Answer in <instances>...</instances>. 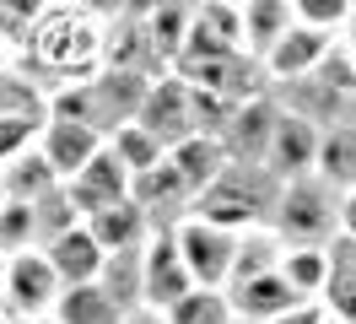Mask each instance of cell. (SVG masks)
Wrapping results in <instances>:
<instances>
[{
    "label": "cell",
    "instance_id": "cell-5",
    "mask_svg": "<svg viewBox=\"0 0 356 324\" xmlns=\"http://www.w3.org/2000/svg\"><path fill=\"white\" fill-rule=\"evenodd\" d=\"M60 276L49 265L44 249H22V254L6 259V298H0V314L6 319H49L54 302H60Z\"/></svg>",
    "mask_w": 356,
    "mask_h": 324
},
{
    "label": "cell",
    "instance_id": "cell-47",
    "mask_svg": "<svg viewBox=\"0 0 356 324\" xmlns=\"http://www.w3.org/2000/svg\"><path fill=\"white\" fill-rule=\"evenodd\" d=\"M0 206H6V190H0Z\"/></svg>",
    "mask_w": 356,
    "mask_h": 324
},
{
    "label": "cell",
    "instance_id": "cell-46",
    "mask_svg": "<svg viewBox=\"0 0 356 324\" xmlns=\"http://www.w3.org/2000/svg\"><path fill=\"white\" fill-rule=\"evenodd\" d=\"M232 324H254V319H232Z\"/></svg>",
    "mask_w": 356,
    "mask_h": 324
},
{
    "label": "cell",
    "instance_id": "cell-24",
    "mask_svg": "<svg viewBox=\"0 0 356 324\" xmlns=\"http://www.w3.org/2000/svg\"><path fill=\"white\" fill-rule=\"evenodd\" d=\"M0 190H6V200L38 206L49 190H60V178H54V168H49V157L33 146V151H22L17 162H6V168H0Z\"/></svg>",
    "mask_w": 356,
    "mask_h": 324
},
{
    "label": "cell",
    "instance_id": "cell-43",
    "mask_svg": "<svg viewBox=\"0 0 356 324\" xmlns=\"http://www.w3.org/2000/svg\"><path fill=\"white\" fill-rule=\"evenodd\" d=\"M0 324H54V319H0Z\"/></svg>",
    "mask_w": 356,
    "mask_h": 324
},
{
    "label": "cell",
    "instance_id": "cell-8",
    "mask_svg": "<svg viewBox=\"0 0 356 324\" xmlns=\"http://www.w3.org/2000/svg\"><path fill=\"white\" fill-rule=\"evenodd\" d=\"M184 292H195V281H189V265H184V254H178L173 233L162 227V233H152L146 249H140V308L168 314Z\"/></svg>",
    "mask_w": 356,
    "mask_h": 324
},
{
    "label": "cell",
    "instance_id": "cell-31",
    "mask_svg": "<svg viewBox=\"0 0 356 324\" xmlns=\"http://www.w3.org/2000/svg\"><path fill=\"white\" fill-rule=\"evenodd\" d=\"M22 249H38V216L22 200H6L0 206V254H22Z\"/></svg>",
    "mask_w": 356,
    "mask_h": 324
},
{
    "label": "cell",
    "instance_id": "cell-34",
    "mask_svg": "<svg viewBox=\"0 0 356 324\" xmlns=\"http://www.w3.org/2000/svg\"><path fill=\"white\" fill-rule=\"evenodd\" d=\"M33 216H38V249H44L49 238H60V233H70V227H81V211L70 206L65 184H60V190H49L44 200L33 206Z\"/></svg>",
    "mask_w": 356,
    "mask_h": 324
},
{
    "label": "cell",
    "instance_id": "cell-38",
    "mask_svg": "<svg viewBox=\"0 0 356 324\" xmlns=\"http://www.w3.org/2000/svg\"><path fill=\"white\" fill-rule=\"evenodd\" d=\"M270 324H330V314H324V302H297L291 314H281V319Z\"/></svg>",
    "mask_w": 356,
    "mask_h": 324
},
{
    "label": "cell",
    "instance_id": "cell-14",
    "mask_svg": "<svg viewBox=\"0 0 356 324\" xmlns=\"http://www.w3.org/2000/svg\"><path fill=\"white\" fill-rule=\"evenodd\" d=\"M334 43H340V33H318V27H302V22H297L286 38H281V43L265 54L270 92H275V86H286V82H302V76H313Z\"/></svg>",
    "mask_w": 356,
    "mask_h": 324
},
{
    "label": "cell",
    "instance_id": "cell-42",
    "mask_svg": "<svg viewBox=\"0 0 356 324\" xmlns=\"http://www.w3.org/2000/svg\"><path fill=\"white\" fill-rule=\"evenodd\" d=\"M340 43L351 49V60H356V11H351V22H346V33H340Z\"/></svg>",
    "mask_w": 356,
    "mask_h": 324
},
{
    "label": "cell",
    "instance_id": "cell-41",
    "mask_svg": "<svg viewBox=\"0 0 356 324\" xmlns=\"http://www.w3.org/2000/svg\"><path fill=\"white\" fill-rule=\"evenodd\" d=\"M124 324H168V319H162L156 308H135V314H130V319H124Z\"/></svg>",
    "mask_w": 356,
    "mask_h": 324
},
{
    "label": "cell",
    "instance_id": "cell-3",
    "mask_svg": "<svg viewBox=\"0 0 356 324\" xmlns=\"http://www.w3.org/2000/svg\"><path fill=\"white\" fill-rule=\"evenodd\" d=\"M270 227L281 233V243H330L340 233V190H330L324 178H291V184H281Z\"/></svg>",
    "mask_w": 356,
    "mask_h": 324
},
{
    "label": "cell",
    "instance_id": "cell-21",
    "mask_svg": "<svg viewBox=\"0 0 356 324\" xmlns=\"http://www.w3.org/2000/svg\"><path fill=\"white\" fill-rule=\"evenodd\" d=\"M87 227H92V238H97L103 254H119V249H140V243L152 238V216L140 211L135 200H119L108 211L87 216Z\"/></svg>",
    "mask_w": 356,
    "mask_h": 324
},
{
    "label": "cell",
    "instance_id": "cell-18",
    "mask_svg": "<svg viewBox=\"0 0 356 324\" xmlns=\"http://www.w3.org/2000/svg\"><path fill=\"white\" fill-rule=\"evenodd\" d=\"M168 162H173V173L189 184V194H205L227 168H232V157H227V146L216 135H189V141L168 146Z\"/></svg>",
    "mask_w": 356,
    "mask_h": 324
},
{
    "label": "cell",
    "instance_id": "cell-2",
    "mask_svg": "<svg viewBox=\"0 0 356 324\" xmlns=\"http://www.w3.org/2000/svg\"><path fill=\"white\" fill-rule=\"evenodd\" d=\"M275 194H281V184H275L265 168H254V162H232V168H227L205 194H195L189 216H200V222H211V227L243 238V233H254V227H270Z\"/></svg>",
    "mask_w": 356,
    "mask_h": 324
},
{
    "label": "cell",
    "instance_id": "cell-26",
    "mask_svg": "<svg viewBox=\"0 0 356 324\" xmlns=\"http://www.w3.org/2000/svg\"><path fill=\"white\" fill-rule=\"evenodd\" d=\"M140 249H146V243H140ZM140 249H119V254H108V259H103V270H97V286L119 302L124 319L140 308Z\"/></svg>",
    "mask_w": 356,
    "mask_h": 324
},
{
    "label": "cell",
    "instance_id": "cell-44",
    "mask_svg": "<svg viewBox=\"0 0 356 324\" xmlns=\"http://www.w3.org/2000/svg\"><path fill=\"white\" fill-rule=\"evenodd\" d=\"M0 298H6V254H0Z\"/></svg>",
    "mask_w": 356,
    "mask_h": 324
},
{
    "label": "cell",
    "instance_id": "cell-25",
    "mask_svg": "<svg viewBox=\"0 0 356 324\" xmlns=\"http://www.w3.org/2000/svg\"><path fill=\"white\" fill-rule=\"evenodd\" d=\"M189 27H195V0H168V6H156L152 17H146V38H152L156 60L168 65V70H173V60L184 54Z\"/></svg>",
    "mask_w": 356,
    "mask_h": 324
},
{
    "label": "cell",
    "instance_id": "cell-28",
    "mask_svg": "<svg viewBox=\"0 0 356 324\" xmlns=\"http://www.w3.org/2000/svg\"><path fill=\"white\" fill-rule=\"evenodd\" d=\"M54 0H0V49L11 54V65L27 54V38H33V27L44 22V11Z\"/></svg>",
    "mask_w": 356,
    "mask_h": 324
},
{
    "label": "cell",
    "instance_id": "cell-22",
    "mask_svg": "<svg viewBox=\"0 0 356 324\" xmlns=\"http://www.w3.org/2000/svg\"><path fill=\"white\" fill-rule=\"evenodd\" d=\"M49 319L54 324H124V314H119V302H113L97 281H81V286H65V292H60V302H54Z\"/></svg>",
    "mask_w": 356,
    "mask_h": 324
},
{
    "label": "cell",
    "instance_id": "cell-12",
    "mask_svg": "<svg viewBox=\"0 0 356 324\" xmlns=\"http://www.w3.org/2000/svg\"><path fill=\"white\" fill-rule=\"evenodd\" d=\"M275 119H281L275 92H259V98L238 103L232 125L222 130L227 157H232V162H254V168H265V151H270V135H275Z\"/></svg>",
    "mask_w": 356,
    "mask_h": 324
},
{
    "label": "cell",
    "instance_id": "cell-39",
    "mask_svg": "<svg viewBox=\"0 0 356 324\" xmlns=\"http://www.w3.org/2000/svg\"><path fill=\"white\" fill-rule=\"evenodd\" d=\"M76 11H87V17H97V22H119L124 17V0H70Z\"/></svg>",
    "mask_w": 356,
    "mask_h": 324
},
{
    "label": "cell",
    "instance_id": "cell-48",
    "mask_svg": "<svg viewBox=\"0 0 356 324\" xmlns=\"http://www.w3.org/2000/svg\"><path fill=\"white\" fill-rule=\"evenodd\" d=\"M351 6H356V0H351Z\"/></svg>",
    "mask_w": 356,
    "mask_h": 324
},
{
    "label": "cell",
    "instance_id": "cell-11",
    "mask_svg": "<svg viewBox=\"0 0 356 324\" xmlns=\"http://www.w3.org/2000/svg\"><path fill=\"white\" fill-rule=\"evenodd\" d=\"M65 194H70V206L81 211V222H87V216L108 211L119 200H130V168H124V162L108 151V141H103V151L92 157L87 168L76 173V178H65Z\"/></svg>",
    "mask_w": 356,
    "mask_h": 324
},
{
    "label": "cell",
    "instance_id": "cell-15",
    "mask_svg": "<svg viewBox=\"0 0 356 324\" xmlns=\"http://www.w3.org/2000/svg\"><path fill=\"white\" fill-rule=\"evenodd\" d=\"M38 151L49 157L54 178L65 184V178H76V173L87 168L97 151H103V135H97L92 125H81V119H49V125H44V141H38Z\"/></svg>",
    "mask_w": 356,
    "mask_h": 324
},
{
    "label": "cell",
    "instance_id": "cell-40",
    "mask_svg": "<svg viewBox=\"0 0 356 324\" xmlns=\"http://www.w3.org/2000/svg\"><path fill=\"white\" fill-rule=\"evenodd\" d=\"M340 233L356 243V190H346L340 194Z\"/></svg>",
    "mask_w": 356,
    "mask_h": 324
},
{
    "label": "cell",
    "instance_id": "cell-32",
    "mask_svg": "<svg viewBox=\"0 0 356 324\" xmlns=\"http://www.w3.org/2000/svg\"><path fill=\"white\" fill-rule=\"evenodd\" d=\"M184 86H189V82H184ZM232 114H238L232 98H216V92L189 86V119H195V135H216V141H222V130L232 125Z\"/></svg>",
    "mask_w": 356,
    "mask_h": 324
},
{
    "label": "cell",
    "instance_id": "cell-20",
    "mask_svg": "<svg viewBox=\"0 0 356 324\" xmlns=\"http://www.w3.org/2000/svg\"><path fill=\"white\" fill-rule=\"evenodd\" d=\"M238 11H243V49L254 60H265L270 49L297 27L291 0H238Z\"/></svg>",
    "mask_w": 356,
    "mask_h": 324
},
{
    "label": "cell",
    "instance_id": "cell-7",
    "mask_svg": "<svg viewBox=\"0 0 356 324\" xmlns=\"http://www.w3.org/2000/svg\"><path fill=\"white\" fill-rule=\"evenodd\" d=\"M156 76H140V70H119V65H103L87 82V125L108 141L119 125H135V114L146 103V86Z\"/></svg>",
    "mask_w": 356,
    "mask_h": 324
},
{
    "label": "cell",
    "instance_id": "cell-9",
    "mask_svg": "<svg viewBox=\"0 0 356 324\" xmlns=\"http://www.w3.org/2000/svg\"><path fill=\"white\" fill-rule=\"evenodd\" d=\"M318 141H324V130L302 119V114H291L281 108V119H275V135H270V151H265V173L275 184H291V178H313V162H318Z\"/></svg>",
    "mask_w": 356,
    "mask_h": 324
},
{
    "label": "cell",
    "instance_id": "cell-6",
    "mask_svg": "<svg viewBox=\"0 0 356 324\" xmlns=\"http://www.w3.org/2000/svg\"><path fill=\"white\" fill-rule=\"evenodd\" d=\"M168 233H173L184 265H189V281H195V286H211V292H227L232 259H238V233H222V227H211L200 216H184Z\"/></svg>",
    "mask_w": 356,
    "mask_h": 324
},
{
    "label": "cell",
    "instance_id": "cell-23",
    "mask_svg": "<svg viewBox=\"0 0 356 324\" xmlns=\"http://www.w3.org/2000/svg\"><path fill=\"white\" fill-rule=\"evenodd\" d=\"M313 178H324L330 190H356V125H334L324 130L318 141V162H313Z\"/></svg>",
    "mask_w": 356,
    "mask_h": 324
},
{
    "label": "cell",
    "instance_id": "cell-35",
    "mask_svg": "<svg viewBox=\"0 0 356 324\" xmlns=\"http://www.w3.org/2000/svg\"><path fill=\"white\" fill-rule=\"evenodd\" d=\"M195 22L205 33H216L222 43L243 49V11H238V0H195Z\"/></svg>",
    "mask_w": 356,
    "mask_h": 324
},
{
    "label": "cell",
    "instance_id": "cell-4",
    "mask_svg": "<svg viewBox=\"0 0 356 324\" xmlns=\"http://www.w3.org/2000/svg\"><path fill=\"white\" fill-rule=\"evenodd\" d=\"M173 76H184V82L200 86V92L232 98V103H248V98L270 92L265 60H254L248 49H227V54H205V60H178Z\"/></svg>",
    "mask_w": 356,
    "mask_h": 324
},
{
    "label": "cell",
    "instance_id": "cell-1",
    "mask_svg": "<svg viewBox=\"0 0 356 324\" xmlns=\"http://www.w3.org/2000/svg\"><path fill=\"white\" fill-rule=\"evenodd\" d=\"M108 60V22L76 11L70 0H54L44 11V22L33 27L27 38V54L17 60L22 76L54 92V86H76V82H92Z\"/></svg>",
    "mask_w": 356,
    "mask_h": 324
},
{
    "label": "cell",
    "instance_id": "cell-10",
    "mask_svg": "<svg viewBox=\"0 0 356 324\" xmlns=\"http://www.w3.org/2000/svg\"><path fill=\"white\" fill-rule=\"evenodd\" d=\"M135 125L152 130L162 146L189 141V135H195V119H189V86H184V76L162 70V76L146 86V103H140V114H135Z\"/></svg>",
    "mask_w": 356,
    "mask_h": 324
},
{
    "label": "cell",
    "instance_id": "cell-17",
    "mask_svg": "<svg viewBox=\"0 0 356 324\" xmlns=\"http://www.w3.org/2000/svg\"><path fill=\"white\" fill-rule=\"evenodd\" d=\"M49 265H54V276H60V286H81V281H97V270H103V249H97V238H92V227L81 222V227H70V233L49 238L44 243Z\"/></svg>",
    "mask_w": 356,
    "mask_h": 324
},
{
    "label": "cell",
    "instance_id": "cell-36",
    "mask_svg": "<svg viewBox=\"0 0 356 324\" xmlns=\"http://www.w3.org/2000/svg\"><path fill=\"white\" fill-rule=\"evenodd\" d=\"M313 82L330 86L340 103H356V60H351V49H346V43H334L330 54H324V65L313 70Z\"/></svg>",
    "mask_w": 356,
    "mask_h": 324
},
{
    "label": "cell",
    "instance_id": "cell-33",
    "mask_svg": "<svg viewBox=\"0 0 356 324\" xmlns=\"http://www.w3.org/2000/svg\"><path fill=\"white\" fill-rule=\"evenodd\" d=\"M44 125L49 119H33V114H0V168L38 146V141H44Z\"/></svg>",
    "mask_w": 356,
    "mask_h": 324
},
{
    "label": "cell",
    "instance_id": "cell-29",
    "mask_svg": "<svg viewBox=\"0 0 356 324\" xmlns=\"http://www.w3.org/2000/svg\"><path fill=\"white\" fill-rule=\"evenodd\" d=\"M108 151L119 157V162H124V168H130V178H140V173H152L156 162L168 157V146L156 141L152 130H140V125H119V130L108 135Z\"/></svg>",
    "mask_w": 356,
    "mask_h": 324
},
{
    "label": "cell",
    "instance_id": "cell-45",
    "mask_svg": "<svg viewBox=\"0 0 356 324\" xmlns=\"http://www.w3.org/2000/svg\"><path fill=\"white\" fill-rule=\"evenodd\" d=\"M6 65H11V54H6V49H0V70H6Z\"/></svg>",
    "mask_w": 356,
    "mask_h": 324
},
{
    "label": "cell",
    "instance_id": "cell-37",
    "mask_svg": "<svg viewBox=\"0 0 356 324\" xmlns=\"http://www.w3.org/2000/svg\"><path fill=\"white\" fill-rule=\"evenodd\" d=\"M351 11H356L351 0H291V17L302 27H318V33H346Z\"/></svg>",
    "mask_w": 356,
    "mask_h": 324
},
{
    "label": "cell",
    "instance_id": "cell-13",
    "mask_svg": "<svg viewBox=\"0 0 356 324\" xmlns=\"http://www.w3.org/2000/svg\"><path fill=\"white\" fill-rule=\"evenodd\" d=\"M130 200H135L146 216H152V233H162V227H178V222L189 216V206H195L189 184L173 173V162H168V157H162L152 173L130 178Z\"/></svg>",
    "mask_w": 356,
    "mask_h": 324
},
{
    "label": "cell",
    "instance_id": "cell-30",
    "mask_svg": "<svg viewBox=\"0 0 356 324\" xmlns=\"http://www.w3.org/2000/svg\"><path fill=\"white\" fill-rule=\"evenodd\" d=\"M168 324H232L238 314H232V302H227V292H211V286H195V292H184V298L162 314Z\"/></svg>",
    "mask_w": 356,
    "mask_h": 324
},
{
    "label": "cell",
    "instance_id": "cell-19",
    "mask_svg": "<svg viewBox=\"0 0 356 324\" xmlns=\"http://www.w3.org/2000/svg\"><path fill=\"white\" fill-rule=\"evenodd\" d=\"M330 276H334L330 243H286V254H281V281H286L302 302H318V298H324Z\"/></svg>",
    "mask_w": 356,
    "mask_h": 324
},
{
    "label": "cell",
    "instance_id": "cell-27",
    "mask_svg": "<svg viewBox=\"0 0 356 324\" xmlns=\"http://www.w3.org/2000/svg\"><path fill=\"white\" fill-rule=\"evenodd\" d=\"M281 254H286V243H281L275 227H254V233H243V238H238V259H232V281L281 270ZM232 281H227V286H232Z\"/></svg>",
    "mask_w": 356,
    "mask_h": 324
},
{
    "label": "cell",
    "instance_id": "cell-16",
    "mask_svg": "<svg viewBox=\"0 0 356 324\" xmlns=\"http://www.w3.org/2000/svg\"><path fill=\"white\" fill-rule=\"evenodd\" d=\"M227 302H232V314H238V319L270 324V319H281V314H291L302 298H297L286 281H281V270H270V276L232 281V286H227Z\"/></svg>",
    "mask_w": 356,
    "mask_h": 324
}]
</instances>
